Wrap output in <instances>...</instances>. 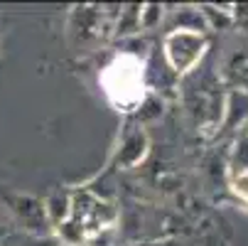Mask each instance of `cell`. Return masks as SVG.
<instances>
[{"mask_svg":"<svg viewBox=\"0 0 248 246\" xmlns=\"http://www.w3.org/2000/svg\"><path fill=\"white\" fill-rule=\"evenodd\" d=\"M206 34L174 30L165 37V59L177 74H187L199 64L206 52Z\"/></svg>","mask_w":248,"mask_h":246,"instance_id":"277c9868","label":"cell"},{"mask_svg":"<svg viewBox=\"0 0 248 246\" xmlns=\"http://www.w3.org/2000/svg\"><path fill=\"white\" fill-rule=\"evenodd\" d=\"M231 187H233V192H236L241 199H246V202H248V172L231 178Z\"/></svg>","mask_w":248,"mask_h":246,"instance_id":"7c38bea8","label":"cell"},{"mask_svg":"<svg viewBox=\"0 0 248 246\" xmlns=\"http://www.w3.org/2000/svg\"><path fill=\"white\" fill-rule=\"evenodd\" d=\"M209 27L206 17H204V10H197V8H180L174 10V22H172V30H185V32H199L204 34V30Z\"/></svg>","mask_w":248,"mask_h":246,"instance_id":"ba28073f","label":"cell"},{"mask_svg":"<svg viewBox=\"0 0 248 246\" xmlns=\"http://www.w3.org/2000/svg\"><path fill=\"white\" fill-rule=\"evenodd\" d=\"M246 123H248V89L238 86V89H231V94L226 96L221 131H233Z\"/></svg>","mask_w":248,"mask_h":246,"instance_id":"8992f818","label":"cell"},{"mask_svg":"<svg viewBox=\"0 0 248 246\" xmlns=\"http://www.w3.org/2000/svg\"><path fill=\"white\" fill-rule=\"evenodd\" d=\"M140 10H143V5H128L121 10L118 22H116L118 37H128L133 32H140Z\"/></svg>","mask_w":248,"mask_h":246,"instance_id":"9c48e42d","label":"cell"},{"mask_svg":"<svg viewBox=\"0 0 248 246\" xmlns=\"http://www.w3.org/2000/svg\"><path fill=\"white\" fill-rule=\"evenodd\" d=\"M113 219H116V212L111 209V204H106L91 190L74 192L72 195V212H69V219L59 227V234L69 244H81V241L91 239L93 234H98Z\"/></svg>","mask_w":248,"mask_h":246,"instance_id":"7a4b0ae2","label":"cell"},{"mask_svg":"<svg viewBox=\"0 0 248 246\" xmlns=\"http://www.w3.org/2000/svg\"><path fill=\"white\" fill-rule=\"evenodd\" d=\"M145 153H148V135L140 131V128H133L121 140L118 163L125 165V167H133V165H138L140 160L145 158Z\"/></svg>","mask_w":248,"mask_h":246,"instance_id":"52a82bcc","label":"cell"},{"mask_svg":"<svg viewBox=\"0 0 248 246\" xmlns=\"http://www.w3.org/2000/svg\"><path fill=\"white\" fill-rule=\"evenodd\" d=\"M162 5H143V10H140V30H153L160 20H162Z\"/></svg>","mask_w":248,"mask_h":246,"instance_id":"8fae6325","label":"cell"},{"mask_svg":"<svg viewBox=\"0 0 248 246\" xmlns=\"http://www.w3.org/2000/svg\"><path fill=\"white\" fill-rule=\"evenodd\" d=\"M111 20L108 13L96 5H79L69 15V40L74 47H91L96 42H101L111 30ZM116 30V27H113Z\"/></svg>","mask_w":248,"mask_h":246,"instance_id":"3957f363","label":"cell"},{"mask_svg":"<svg viewBox=\"0 0 248 246\" xmlns=\"http://www.w3.org/2000/svg\"><path fill=\"white\" fill-rule=\"evenodd\" d=\"M229 172H231V178L248 172V135H241L233 143V150L229 158Z\"/></svg>","mask_w":248,"mask_h":246,"instance_id":"30bf717a","label":"cell"},{"mask_svg":"<svg viewBox=\"0 0 248 246\" xmlns=\"http://www.w3.org/2000/svg\"><path fill=\"white\" fill-rule=\"evenodd\" d=\"M101 89L118 111H135L145 101V66L143 59L123 52L101 72Z\"/></svg>","mask_w":248,"mask_h":246,"instance_id":"6da1fadb","label":"cell"},{"mask_svg":"<svg viewBox=\"0 0 248 246\" xmlns=\"http://www.w3.org/2000/svg\"><path fill=\"white\" fill-rule=\"evenodd\" d=\"M8 209L13 212V217L22 224V229H27L30 234H49L52 222L47 214V207L42 199L30 197V195H5Z\"/></svg>","mask_w":248,"mask_h":246,"instance_id":"5b68a950","label":"cell"}]
</instances>
